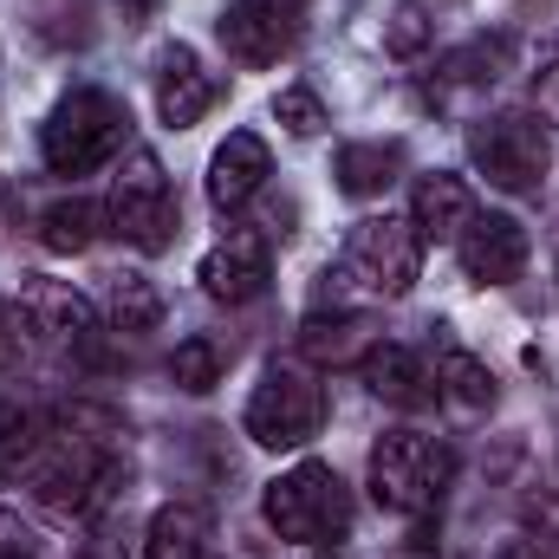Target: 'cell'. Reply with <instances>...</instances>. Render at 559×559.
<instances>
[{"mask_svg":"<svg viewBox=\"0 0 559 559\" xmlns=\"http://www.w3.org/2000/svg\"><path fill=\"white\" fill-rule=\"evenodd\" d=\"M118 436H124V423L111 411H98V404L59 411L46 442H39V455H33V468H26L33 501L46 514H59V521H85V514L111 508L118 488L131 481V468L118 455Z\"/></svg>","mask_w":559,"mask_h":559,"instance_id":"obj_1","label":"cell"},{"mask_svg":"<svg viewBox=\"0 0 559 559\" xmlns=\"http://www.w3.org/2000/svg\"><path fill=\"white\" fill-rule=\"evenodd\" d=\"M261 514H267V527H274L280 540L332 554V547L352 534V488L338 481V468H325V462H299V468H286V475L267 481Z\"/></svg>","mask_w":559,"mask_h":559,"instance_id":"obj_2","label":"cell"},{"mask_svg":"<svg viewBox=\"0 0 559 559\" xmlns=\"http://www.w3.org/2000/svg\"><path fill=\"white\" fill-rule=\"evenodd\" d=\"M124 105L111 98V92H98V85H72L52 111H46V124H39V156H46V169L52 176H92L98 163H111L118 150H124Z\"/></svg>","mask_w":559,"mask_h":559,"instance_id":"obj_3","label":"cell"},{"mask_svg":"<svg viewBox=\"0 0 559 559\" xmlns=\"http://www.w3.org/2000/svg\"><path fill=\"white\" fill-rule=\"evenodd\" d=\"M455 475V455L423 429H384L371 442V501L384 514H429Z\"/></svg>","mask_w":559,"mask_h":559,"instance_id":"obj_4","label":"cell"},{"mask_svg":"<svg viewBox=\"0 0 559 559\" xmlns=\"http://www.w3.org/2000/svg\"><path fill=\"white\" fill-rule=\"evenodd\" d=\"M248 442L254 449H306L319 429H325V384H319V371L312 365H293V358H280L267 365V378L254 384V397H248Z\"/></svg>","mask_w":559,"mask_h":559,"instance_id":"obj_5","label":"cell"},{"mask_svg":"<svg viewBox=\"0 0 559 559\" xmlns=\"http://www.w3.org/2000/svg\"><path fill=\"white\" fill-rule=\"evenodd\" d=\"M338 274L352 280V286H365L371 299H404L423 274L417 222H411V215H365V222L345 235Z\"/></svg>","mask_w":559,"mask_h":559,"instance_id":"obj_6","label":"cell"},{"mask_svg":"<svg viewBox=\"0 0 559 559\" xmlns=\"http://www.w3.org/2000/svg\"><path fill=\"white\" fill-rule=\"evenodd\" d=\"M468 156L501 195H534L554 169V138L534 111H495L468 131Z\"/></svg>","mask_w":559,"mask_h":559,"instance_id":"obj_7","label":"cell"},{"mask_svg":"<svg viewBox=\"0 0 559 559\" xmlns=\"http://www.w3.org/2000/svg\"><path fill=\"white\" fill-rule=\"evenodd\" d=\"M105 222L118 241H131L143 254H163L176 241V195H169V176L150 150H131L111 176V202H105Z\"/></svg>","mask_w":559,"mask_h":559,"instance_id":"obj_8","label":"cell"},{"mask_svg":"<svg viewBox=\"0 0 559 559\" xmlns=\"http://www.w3.org/2000/svg\"><path fill=\"white\" fill-rule=\"evenodd\" d=\"M306 33V7L299 0H228L222 13V46L241 59V66H280Z\"/></svg>","mask_w":559,"mask_h":559,"instance_id":"obj_9","label":"cell"},{"mask_svg":"<svg viewBox=\"0 0 559 559\" xmlns=\"http://www.w3.org/2000/svg\"><path fill=\"white\" fill-rule=\"evenodd\" d=\"M202 293L215 299V306H254L261 293H267V280H274V248H267V235L261 228H228L209 254H202Z\"/></svg>","mask_w":559,"mask_h":559,"instance_id":"obj_10","label":"cell"},{"mask_svg":"<svg viewBox=\"0 0 559 559\" xmlns=\"http://www.w3.org/2000/svg\"><path fill=\"white\" fill-rule=\"evenodd\" d=\"M20 325L33 332V338H46V345H92V332H98V306L72 286V280H46L33 274L26 286H20Z\"/></svg>","mask_w":559,"mask_h":559,"instance_id":"obj_11","label":"cell"},{"mask_svg":"<svg viewBox=\"0 0 559 559\" xmlns=\"http://www.w3.org/2000/svg\"><path fill=\"white\" fill-rule=\"evenodd\" d=\"M527 228L514 222V215H475L468 228H462V241H455V261H462V274L475 280V286H508V280L527 274Z\"/></svg>","mask_w":559,"mask_h":559,"instance_id":"obj_12","label":"cell"},{"mask_svg":"<svg viewBox=\"0 0 559 559\" xmlns=\"http://www.w3.org/2000/svg\"><path fill=\"white\" fill-rule=\"evenodd\" d=\"M156 118L169 124V131H189V124H202L209 111H215V98H222V85H215V72H202V59L189 52V46H169L163 59H156Z\"/></svg>","mask_w":559,"mask_h":559,"instance_id":"obj_13","label":"cell"},{"mask_svg":"<svg viewBox=\"0 0 559 559\" xmlns=\"http://www.w3.org/2000/svg\"><path fill=\"white\" fill-rule=\"evenodd\" d=\"M267 176H274L267 143L254 138V131H228V143L209 156V202H215L222 215H235V209H248V202L267 189Z\"/></svg>","mask_w":559,"mask_h":559,"instance_id":"obj_14","label":"cell"},{"mask_svg":"<svg viewBox=\"0 0 559 559\" xmlns=\"http://www.w3.org/2000/svg\"><path fill=\"white\" fill-rule=\"evenodd\" d=\"M358 371H365L371 397L391 404V411H423V404H436V371H429V358L411 352V345H371Z\"/></svg>","mask_w":559,"mask_h":559,"instance_id":"obj_15","label":"cell"},{"mask_svg":"<svg viewBox=\"0 0 559 559\" xmlns=\"http://www.w3.org/2000/svg\"><path fill=\"white\" fill-rule=\"evenodd\" d=\"M411 222H417L423 241H462V228L475 222V189L449 169L417 176V195H411Z\"/></svg>","mask_w":559,"mask_h":559,"instance_id":"obj_16","label":"cell"},{"mask_svg":"<svg viewBox=\"0 0 559 559\" xmlns=\"http://www.w3.org/2000/svg\"><path fill=\"white\" fill-rule=\"evenodd\" d=\"M98 228H105V209L85 202V195H59V202H46L39 222H33V235H39L46 254H85V248L98 241Z\"/></svg>","mask_w":559,"mask_h":559,"instance_id":"obj_17","label":"cell"},{"mask_svg":"<svg viewBox=\"0 0 559 559\" xmlns=\"http://www.w3.org/2000/svg\"><path fill=\"white\" fill-rule=\"evenodd\" d=\"M46 429H52V423H46L39 404H26V397L0 391V481H20V475L33 468V455H39Z\"/></svg>","mask_w":559,"mask_h":559,"instance_id":"obj_18","label":"cell"},{"mask_svg":"<svg viewBox=\"0 0 559 559\" xmlns=\"http://www.w3.org/2000/svg\"><path fill=\"white\" fill-rule=\"evenodd\" d=\"M150 559H209V514L195 501H169L150 514V540H143Z\"/></svg>","mask_w":559,"mask_h":559,"instance_id":"obj_19","label":"cell"},{"mask_svg":"<svg viewBox=\"0 0 559 559\" xmlns=\"http://www.w3.org/2000/svg\"><path fill=\"white\" fill-rule=\"evenodd\" d=\"M98 306H105L111 332H150V325L163 319V293H156V280L138 274V267H118V274H105Z\"/></svg>","mask_w":559,"mask_h":559,"instance_id":"obj_20","label":"cell"},{"mask_svg":"<svg viewBox=\"0 0 559 559\" xmlns=\"http://www.w3.org/2000/svg\"><path fill=\"white\" fill-rule=\"evenodd\" d=\"M397 169H404V143H345L332 163L345 195H384L397 182Z\"/></svg>","mask_w":559,"mask_h":559,"instance_id":"obj_21","label":"cell"},{"mask_svg":"<svg viewBox=\"0 0 559 559\" xmlns=\"http://www.w3.org/2000/svg\"><path fill=\"white\" fill-rule=\"evenodd\" d=\"M378 338H371V325L358 319V312H312L306 319V352L325 365H365V352H371Z\"/></svg>","mask_w":559,"mask_h":559,"instance_id":"obj_22","label":"cell"},{"mask_svg":"<svg viewBox=\"0 0 559 559\" xmlns=\"http://www.w3.org/2000/svg\"><path fill=\"white\" fill-rule=\"evenodd\" d=\"M436 397H449V404H462V411H488V404H495V371H488L475 352L442 345V352H436Z\"/></svg>","mask_w":559,"mask_h":559,"instance_id":"obj_23","label":"cell"},{"mask_svg":"<svg viewBox=\"0 0 559 559\" xmlns=\"http://www.w3.org/2000/svg\"><path fill=\"white\" fill-rule=\"evenodd\" d=\"M222 365H228V352L215 345V338H182L176 345V358H169V378H176V391H189V397H209L215 384H222Z\"/></svg>","mask_w":559,"mask_h":559,"instance_id":"obj_24","label":"cell"},{"mask_svg":"<svg viewBox=\"0 0 559 559\" xmlns=\"http://www.w3.org/2000/svg\"><path fill=\"white\" fill-rule=\"evenodd\" d=\"M274 118L293 131V138H312V131H325V105H319V92H306V85H286L274 98Z\"/></svg>","mask_w":559,"mask_h":559,"instance_id":"obj_25","label":"cell"},{"mask_svg":"<svg viewBox=\"0 0 559 559\" xmlns=\"http://www.w3.org/2000/svg\"><path fill=\"white\" fill-rule=\"evenodd\" d=\"M384 46H391L397 59H417L423 46H429V20H423V7H417V0H404V7H397V20H391Z\"/></svg>","mask_w":559,"mask_h":559,"instance_id":"obj_26","label":"cell"},{"mask_svg":"<svg viewBox=\"0 0 559 559\" xmlns=\"http://www.w3.org/2000/svg\"><path fill=\"white\" fill-rule=\"evenodd\" d=\"M534 118H540V124H559V66H547V72L534 79Z\"/></svg>","mask_w":559,"mask_h":559,"instance_id":"obj_27","label":"cell"},{"mask_svg":"<svg viewBox=\"0 0 559 559\" xmlns=\"http://www.w3.org/2000/svg\"><path fill=\"white\" fill-rule=\"evenodd\" d=\"M0 559H39L33 534H26V527H13L7 514H0Z\"/></svg>","mask_w":559,"mask_h":559,"instance_id":"obj_28","label":"cell"},{"mask_svg":"<svg viewBox=\"0 0 559 559\" xmlns=\"http://www.w3.org/2000/svg\"><path fill=\"white\" fill-rule=\"evenodd\" d=\"M495 559H547V554H540L534 540H508V547H501V554H495Z\"/></svg>","mask_w":559,"mask_h":559,"instance_id":"obj_29","label":"cell"},{"mask_svg":"<svg viewBox=\"0 0 559 559\" xmlns=\"http://www.w3.org/2000/svg\"><path fill=\"white\" fill-rule=\"evenodd\" d=\"M0 202H7V182H0Z\"/></svg>","mask_w":559,"mask_h":559,"instance_id":"obj_30","label":"cell"},{"mask_svg":"<svg viewBox=\"0 0 559 559\" xmlns=\"http://www.w3.org/2000/svg\"><path fill=\"white\" fill-rule=\"evenodd\" d=\"M0 319H7V312H0Z\"/></svg>","mask_w":559,"mask_h":559,"instance_id":"obj_31","label":"cell"},{"mask_svg":"<svg viewBox=\"0 0 559 559\" xmlns=\"http://www.w3.org/2000/svg\"><path fill=\"white\" fill-rule=\"evenodd\" d=\"M554 274H559V267H554Z\"/></svg>","mask_w":559,"mask_h":559,"instance_id":"obj_32","label":"cell"}]
</instances>
